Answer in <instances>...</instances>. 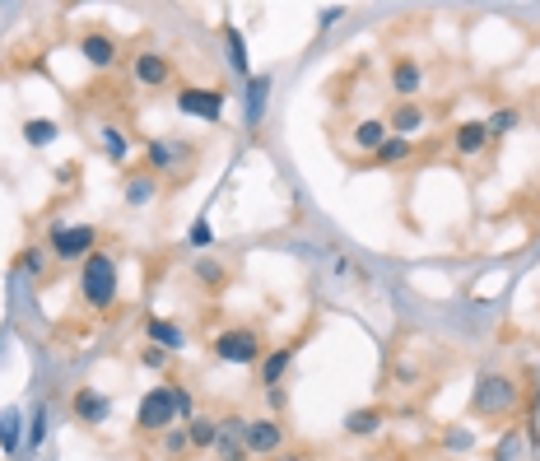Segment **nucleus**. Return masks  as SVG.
Returning <instances> with one entry per match:
<instances>
[{"mask_svg": "<svg viewBox=\"0 0 540 461\" xmlns=\"http://www.w3.org/2000/svg\"><path fill=\"white\" fill-rule=\"evenodd\" d=\"M243 443H247V457H280L289 448V424L280 415H257V420H247Z\"/></svg>", "mask_w": 540, "mask_h": 461, "instance_id": "10", "label": "nucleus"}, {"mask_svg": "<svg viewBox=\"0 0 540 461\" xmlns=\"http://www.w3.org/2000/svg\"><path fill=\"white\" fill-rule=\"evenodd\" d=\"M159 452H163V461H182V457H191V438H187V429H163V434H159Z\"/></svg>", "mask_w": 540, "mask_h": 461, "instance_id": "30", "label": "nucleus"}, {"mask_svg": "<svg viewBox=\"0 0 540 461\" xmlns=\"http://www.w3.org/2000/svg\"><path fill=\"white\" fill-rule=\"evenodd\" d=\"M531 201H536V219H540V182H536V191H531Z\"/></svg>", "mask_w": 540, "mask_h": 461, "instance_id": "44", "label": "nucleus"}, {"mask_svg": "<svg viewBox=\"0 0 540 461\" xmlns=\"http://www.w3.org/2000/svg\"><path fill=\"white\" fill-rule=\"evenodd\" d=\"M387 84H392L396 103H415V98H424V61L410 52H396L392 61H387Z\"/></svg>", "mask_w": 540, "mask_h": 461, "instance_id": "12", "label": "nucleus"}, {"mask_svg": "<svg viewBox=\"0 0 540 461\" xmlns=\"http://www.w3.org/2000/svg\"><path fill=\"white\" fill-rule=\"evenodd\" d=\"M336 19H345V10H340V5H331V10H322V19H317V24H322V28H331V24H336Z\"/></svg>", "mask_w": 540, "mask_h": 461, "instance_id": "42", "label": "nucleus"}, {"mask_svg": "<svg viewBox=\"0 0 540 461\" xmlns=\"http://www.w3.org/2000/svg\"><path fill=\"white\" fill-rule=\"evenodd\" d=\"M308 336H312V322L298 331V336H289L284 345H270L266 350V359L257 364V382H261V392H270V387H280L284 382V373L294 368V359H298V350L308 345Z\"/></svg>", "mask_w": 540, "mask_h": 461, "instance_id": "11", "label": "nucleus"}, {"mask_svg": "<svg viewBox=\"0 0 540 461\" xmlns=\"http://www.w3.org/2000/svg\"><path fill=\"white\" fill-rule=\"evenodd\" d=\"M187 438H191V457L215 452V443H219V415H196V420L187 424Z\"/></svg>", "mask_w": 540, "mask_h": 461, "instance_id": "26", "label": "nucleus"}, {"mask_svg": "<svg viewBox=\"0 0 540 461\" xmlns=\"http://www.w3.org/2000/svg\"><path fill=\"white\" fill-rule=\"evenodd\" d=\"M14 271H24L28 280H47V243H24V252L14 257Z\"/></svg>", "mask_w": 540, "mask_h": 461, "instance_id": "28", "label": "nucleus"}, {"mask_svg": "<svg viewBox=\"0 0 540 461\" xmlns=\"http://www.w3.org/2000/svg\"><path fill=\"white\" fill-rule=\"evenodd\" d=\"M98 140H103V154H108V163H117V168H126V159H131V131L117 122H103L98 126Z\"/></svg>", "mask_w": 540, "mask_h": 461, "instance_id": "23", "label": "nucleus"}, {"mask_svg": "<svg viewBox=\"0 0 540 461\" xmlns=\"http://www.w3.org/2000/svg\"><path fill=\"white\" fill-rule=\"evenodd\" d=\"M284 406H289L284 387H270V392H266V415H280V420H284Z\"/></svg>", "mask_w": 540, "mask_h": 461, "instance_id": "38", "label": "nucleus"}, {"mask_svg": "<svg viewBox=\"0 0 540 461\" xmlns=\"http://www.w3.org/2000/svg\"><path fill=\"white\" fill-rule=\"evenodd\" d=\"M489 150V131H485V117H466V122L452 126V154L457 159H475V154Z\"/></svg>", "mask_w": 540, "mask_h": 461, "instance_id": "17", "label": "nucleus"}, {"mask_svg": "<svg viewBox=\"0 0 540 461\" xmlns=\"http://www.w3.org/2000/svg\"><path fill=\"white\" fill-rule=\"evenodd\" d=\"M387 131L401 140H415L429 131V103L424 98H415V103H392L387 108Z\"/></svg>", "mask_w": 540, "mask_h": 461, "instance_id": "14", "label": "nucleus"}, {"mask_svg": "<svg viewBox=\"0 0 540 461\" xmlns=\"http://www.w3.org/2000/svg\"><path fill=\"white\" fill-rule=\"evenodd\" d=\"M75 52H80L84 66L98 70V75H108L112 66H122V38L103 24H84L80 38H75Z\"/></svg>", "mask_w": 540, "mask_h": 461, "instance_id": "9", "label": "nucleus"}, {"mask_svg": "<svg viewBox=\"0 0 540 461\" xmlns=\"http://www.w3.org/2000/svg\"><path fill=\"white\" fill-rule=\"evenodd\" d=\"M382 424H387V406H359V410H350L345 415V438H373V434H382Z\"/></svg>", "mask_w": 540, "mask_h": 461, "instance_id": "21", "label": "nucleus"}, {"mask_svg": "<svg viewBox=\"0 0 540 461\" xmlns=\"http://www.w3.org/2000/svg\"><path fill=\"white\" fill-rule=\"evenodd\" d=\"M28 443L24 434V420H19V410H0V452L5 457H14V452Z\"/></svg>", "mask_w": 540, "mask_h": 461, "instance_id": "27", "label": "nucleus"}, {"mask_svg": "<svg viewBox=\"0 0 540 461\" xmlns=\"http://www.w3.org/2000/svg\"><path fill=\"white\" fill-rule=\"evenodd\" d=\"M187 247L191 252H210L215 247V229H210V219H191V229H187Z\"/></svg>", "mask_w": 540, "mask_h": 461, "instance_id": "33", "label": "nucleus"}, {"mask_svg": "<svg viewBox=\"0 0 540 461\" xmlns=\"http://www.w3.org/2000/svg\"><path fill=\"white\" fill-rule=\"evenodd\" d=\"M173 392H177V420H182V424H191V420H196V415H201V410H196V401H191L187 382H177V378H173Z\"/></svg>", "mask_w": 540, "mask_h": 461, "instance_id": "36", "label": "nucleus"}, {"mask_svg": "<svg viewBox=\"0 0 540 461\" xmlns=\"http://www.w3.org/2000/svg\"><path fill=\"white\" fill-rule=\"evenodd\" d=\"M145 340L149 345H159V350L177 354L182 345H187V331L173 322V317H145Z\"/></svg>", "mask_w": 540, "mask_h": 461, "instance_id": "22", "label": "nucleus"}, {"mask_svg": "<svg viewBox=\"0 0 540 461\" xmlns=\"http://www.w3.org/2000/svg\"><path fill=\"white\" fill-rule=\"evenodd\" d=\"M75 177H80V163H75V159H70V163H61V168H56V182H61V187H70Z\"/></svg>", "mask_w": 540, "mask_h": 461, "instance_id": "40", "label": "nucleus"}, {"mask_svg": "<svg viewBox=\"0 0 540 461\" xmlns=\"http://www.w3.org/2000/svg\"><path fill=\"white\" fill-rule=\"evenodd\" d=\"M387 136H392V131H387V117H364V122H354L350 145L364 154V159H373V154L387 145Z\"/></svg>", "mask_w": 540, "mask_h": 461, "instance_id": "19", "label": "nucleus"}, {"mask_svg": "<svg viewBox=\"0 0 540 461\" xmlns=\"http://www.w3.org/2000/svg\"><path fill=\"white\" fill-rule=\"evenodd\" d=\"M517 126H522V108H513V103H499V108L485 117V131L489 140H499V136H513Z\"/></svg>", "mask_w": 540, "mask_h": 461, "instance_id": "29", "label": "nucleus"}, {"mask_svg": "<svg viewBox=\"0 0 540 461\" xmlns=\"http://www.w3.org/2000/svg\"><path fill=\"white\" fill-rule=\"evenodd\" d=\"M173 103L182 117H191V122L219 126L224 122V108H229V89H224V84H177Z\"/></svg>", "mask_w": 540, "mask_h": 461, "instance_id": "8", "label": "nucleus"}, {"mask_svg": "<svg viewBox=\"0 0 540 461\" xmlns=\"http://www.w3.org/2000/svg\"><path fill=\"white\" fill-rule=\"evenodd\" d=\"M75 294L89 312H112L117 308V294H122V261L112 257L108 247H98L80 261V275H75Z\"/></svg>", "mask_w": 540, "mask_h": 461, "instance_id": "1", "label": "nucleus"}, {"mask_svg": "<svg viewBox=\"0 0 540 461\" xmlns=\"http://www.w3.org/2000/svg\"><path fill=\"white\" fill-rule=\"evenodd\" d=\"M354 461H387L382 452H368V457H354Z\"/></svg>", "mask_w": 540, "mask_h": 461, "instance_id": "43", "label": "nucleus"}, {"mask_svg": "<svg viewBox=\"0 0 540 461\" xmlns=\"http://www.w3.org/2000/svg\"><path fill=\"white\" fill-rule=\"evenodd\" d=\"M140 364H145L149 373H163V368L173 364V354L159 350V345H149V340H145V345H140Z\"/></svg>", "mask_w": 540, "mask_h": 461, "instance_id": "35", "label": "nucleus"}, {"mask_svg": "<svg viewBox=\"0 0 540 461\" xmlns=\"http://www.w3.org/2000/svg\"><path fill=\"white\" fill-rule=\"evenodd\" d=\"M210 354L219 364H233V368H257L266 359V336H261L252 322H233L224 326L215 340H210Z\"/></svg>", "mask_w": 540, "mask_h": 461, "instance_id": "4", "label": "nucleus"}, {"mask_svg": "<svg viewBox=\"0 0 540 461\" xmlns=\"http://www.w3.org/2000/svg\"><path fill=\"white\" fill-rule=\"evenodd\" d=\"M98 224H52L47 229V257L56 266H80L89 252H98Z\"/></svg>", "mask_w": 540, "mask_h": 461, "instance_id": "7", "label": "nucleus"}, {"mask_svg": "<svg viewBox=\"0 0 540 461\" xmlns=\"http://www.w3.org/2000/svg\"><path fill=\"white\" fill-rule=\"evenodd\" d=\"M70 415L84 424V429H103L112 420V396L98 392V387H80L70 396Z\"/></svg>", "mask_w": 540, "mask_h": 461, "instance_id": "15", "label": "nucleus"}, {"mask_svg": "<svg viewBox=\"0 0 540 461\" xmlns=\"http://www.w3.org/2000/svg\"><path fill=\"white\" fill-rule=\"evenodd\" d=\"M270 84H275V75L270 70H261V75H252V80L243 84V103H247V131H257L261 117H266V98H270Z\"/></svg>", "mask_w": 540, "mask_h": 461, "instance_id": "20", "label": "nucleus"}, {"mask_svg": "<svg viewBox=\"0 0 540 461\" xmlns=\"http://www.w3.org/2000/svg\"><path fill=\"white\" fill-rule=\"evenodd\" d=\"M312 457V448H284L280 457H270V461H308Z\"/></svg>", "mask_w": 540, "mask_h": 461, "instance_id": "41", "label": "nucleus"}, {"mask_svg": "<svg viewBox=\"0 0 540 461\" xmlns=\"http://www.w3.org/2000/svg\"><path fill=\"white\" fill-rule=\"evenodd\" d=\"M140 150H145V168L159 177L163 187L173 191L182 187L191 173H196V163H201V150L191 145V140H168V136H145L140 140Z\"/></svg>", "mask_w": 540, "mask_h": 461, "instance_id": "3", "label": "nucleus"}, {"mask_svg": "<svg viewBox=\"0 0 540 461\" xmlns=\"http://www.w3.org/2000/svg\"><path fill=\"white\" fill-rule=\"evenodd\" d=\"M177 424V392L173 378L154 382L149 392H140V406H135V438H159L163 429Z\"/></svg>", "mask_w": 540, "mask_h": 461, "instance_id": "5", "label": "nucleus"}, {"mask_svg": "<svg viewBox=\"0 0 540 461\" xmlns=\"http://www.w3.org/2000/svg\"><path fill=\"white\" fill-rule=\"evenodd\" d=\"M243 429H247V415H243V410H229V415H219L215 461H252V457H247V443H243Z\"/></svg>", "mask_w": 540, "mask_h": 461, "instance_id": "16", "label": "nucleus"}, {"mask_svg": "<svg viewBox=\"0 0 540 461\" xmlns=\"http://www.w3.org/2000/svg\"><path fill=\"white\" fill-rule=\"evenodd\" d=\"M42 434H47V406L33 410V420H28V448H38Z\"/></svg>", "mask_w": 540, "mask_h": 461, "instance_id": "37", "label": "nucleus"}, {"mask_svg": "<svg viewBox=\"0 0 540 461\" xmlns=\"http://www.w3.org/2000/svg\"><path fill=\"white\" fill-rule=\"evenodd\" d=\"M131 84L140 94H168V89H177V61L163 47H135Z\"/></svg>", "mask_w": 540, "mask_h": 461, "instance_id": "6", "label": "nucleus"}, {"mask_svg": "<svg viewBox=\"0 0 540 461\" xmlns=\"http://www.w3.org/2000/svg\"><path fill=\"white\" fill-rule=\"evenodd\" d=\"M19 136H24L28 150H47V145L61 140V122H56V117H28V122L19 126Z\"/></svg>", "mask_w": 540, "mask_h": 461, "instance_id": "25", "label": "nucleus"}, {"mask_svg": "<svg viewBox=\"0 0 540 461\" xmlns=\"http://www.w3.org/2000/svg\"><path fill=\"white\" fill-rule=\"evenodd\" d=\"M522 406V387H517L513 373H503V368H485L471 387V415L485 424H508Z\"/></svg>", "mask_w": 540, "mask_h": 461, "instance_id": "2", "label": "nucleus"}, {"mask_svg": "<svg viewBox=\"0 0 540 461\" xmlns=\"http://www.w3.org/2000/svg\"><path fill=\"white\" fill-rule=\"evenodd\" d=\"M438 443H443L447 452H471L475 448V429H466V424H447L443 434H438Z\"/></svg>", "mask_w": 540, "mask_h": 461, "instance_id": "32", "label": "nucleus"}, {"mask_svg": "<svg viewBox=\"0 0 540 461\" xmlns=\"http://www.w3.org/2000/svg\"><path fill=\"white\" fill-rule=\"evenodd\" d=\"M373 168H387V173H396V168H405V163H415V140H401V136H387V145H382L378 154H373Z\"/></svg>", "mask_w": 540, "mask_h": 461, "instance_id": "24", "label": "nucleus"}, {"mask_svg": "<svg viewBox=\"0 0 540 461\" xmlns=\"http://www.w3.org/2000/svg\"><path fill=\"white\" fill-rule=\"evenodd\" d=\"M191 280H196V289H205V294L215 299V294H224V289L233 285V271L219 257H196L191 261Z\"/></svg>", "mask_w": 540, "mask_h": 461, "instance_id": "18", "label": "nucleus"}, {"mask_svg": "<svg viewBox=\"0 0 540 461\" xmlns=\"http://www.w3.org/2000/svg\"><path fill=\"white\" fill-rule=\"evenodd\" d=\"M163 182L154 173H149L145 163H135V168H122V201L131 205V210H145V205H154L163 196Z\"/></svg>", "mask_w": 540, "mask_h": 461, "instance_id": "13", "label": "nucleus"}, {"mask_svg": "<svg viewBox=\"0 0 540 461\" xmlns=\"http://www.w3.org/2000/svg\"><path fill=\"white\" fill-rule=\"evenodd\" d=\"M336 275H340V280H350V285H359V280H364V271H359L350 257H336Z\"/></svg>", "mask_w": 540, "mask_h": 461, "instance_id": "39", "label": "nucleus"}, {"mask_svg": "<svg viewBox=\"0 0 540 461\" xmlns=\"http://www.w3.org/2000/svg\"><path fill=\"white\" fill-rule=\"evenodd\" d=\"M517 452H522V434L517 429H503L499 443L489 448V461H517Z\"/></svg>", "mask_w": 540, "mask_h": 461, "instance_id": "34", "label": "nucleus"}, {"mask_svg": "<svg viewBox=\"0 0 540 461\" xmlns=\"http://www.w3.org/2000/svg\"><path fill=\"white\" fill-rule=\"evenodd\" d=\"M224 47H229L233 70H238L243 80H252V70H247V42H243V33H238L233 24H224Z\"/></svg>", "mask_w": 540, "mask_h": 461, "instance_id": "31", "label": "nucleus"}]
</instances>
